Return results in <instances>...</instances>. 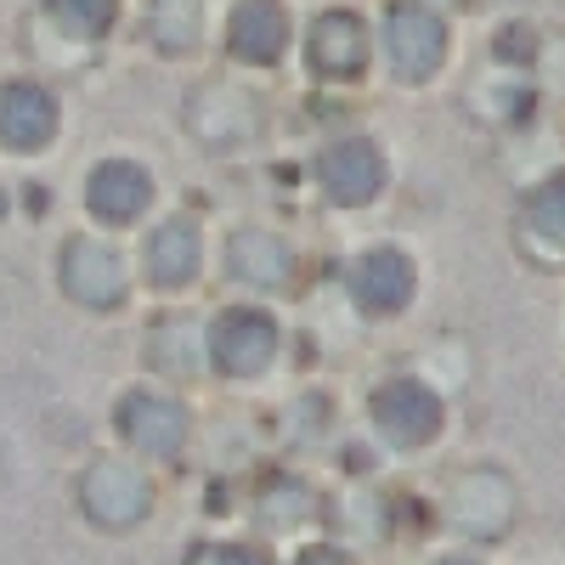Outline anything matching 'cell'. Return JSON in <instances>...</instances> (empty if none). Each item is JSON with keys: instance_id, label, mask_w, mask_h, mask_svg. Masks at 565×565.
<instances>
[{"instance_id": "1", "label": "cell", "mask_w": 565, "mask_h": 565, "mask_svg": "<svg viewBox=\"0 0 565 565\" xmlns=\"http://www.w3.org/2000/svg\"><path fill=\"white\" fill-rule=\"evenodd\" d=\"M79 503H85V514H90L97 526L119 532V526H136L141 514H148L153 487H148V476H141L136 463H125V458H103V463H90V469H85Z\"/></svg>"}, {"instance_id": "2", "label": "cell", "mask_w": 565, "mask_h": 565, "mask_svg": "<svg viewBox=\"0 0 565 565\" xmlns=\"http://www.w3.org/2000/svg\"><path fill=\"white\" fill-rule=\"evenodd\" d=\"M385 52H391V68L396 79H430L441 52H447V29L436 12L413 7V0H402V7L385 12Z\"/></svg>"}, {"instance_id": "3", "label": "cell", "mask_w": 565, "mask_h": 565, "mask_svg": "<svg viewBox=\"0 0 565 565\" xmlns=\"http://www.w3.org/2000/svg\"><path fill=\"white\" fill-rule=\"evenodd\" d=\"M277 351V322L266 311H221L215 328H210V356L238 373V380H249V373H260Z\"/></svg>"}, {"instance_id": "4", "label": "cell", "mask_w": 565, "mask_h": 565, "mask_svg": "<svg viewBox=\"0 0 565 565\" xmlns=\"http://www.w3.org/2000/svg\"><path fill=\"white\" fill-rule=\"evenodd\" d=\"M52 136H57V103H52V90L29 85V79L0 85V148L34 153Z\"/></svg>"}, {"instance_id": "5", "label": "cell", "mask_w": 565, "mask_h": 565, "mask_svg": "<svg viewBox=\"0 0 565 565\" xmlns=\"http://www.w3.org/2000/svg\"><path fill=\"white\" fill-rule=\"evenodd\" d=\"M373 418H380V430L396 441V447H418L441 430V402L424 391L418 380H396L373 396Z\"/></svg>"}, {"instance_id": "6", "label": "cell", "mask_w": 565, "mask_h": 565, "mask_svg": "<svg viewBox=\"0 0 565 565\" xmlns=\"http://www.w3.org/2000/svg\"><path fill=\"white\" fill-rule=\"evenodd\" d=\"M119 436H125L130 447H141V452L164 458V452H175V447L186 441V413H181L170 396L130 391V396L119 402Z\"/></svg>"}, {"instance_id": "7", "label": "cell", "mask_w": 565, "mask_h": 565, "mask_svg": "<svg viewBox=\"0 0 565 565\" xmlns=\"http://www.w3.org/2000/svg\"><path fill=\"white\" fill-rule=\"evenodd\" d=\"M317 175H322V193L334 204H367L385 186V159L373 141H340V148L322 153Z\"/></svg>"}, {"instance_id": "8", "label": "cell", "mask_w": 565, "mask_h": 565, "mask_svg": "<svg viewBox=\"0 0 565 565\" xmlns=\"http://www.w3.org/2000/svg\"><path fill=\"white\" fill-rule=\"evenodd\" d=\"M63 282H68V295L79 306L103 311V306H119V295H125V266L114 260V249L79 238V244L63 249Z\"/></svg>"}, {"instance_id": "9", "label": "cell", "mask_w": 565, "mask_h": 565, "mask_svg": "<svg viewBox=\"0 0 565 565\" xmlns=\"http://www.w3.org/2000/svg\"><path fill=\"white\" fill-rule=\"evenodd\" d=\"M226 45H232V57H244V63H277L282 45H289V12H282V0H244V7L232 12Z\"/></svg>"}, {"instance_id": "10", "label": "cell", "mask_w": 565, "mask_h": 565, "mask_svg": "<svg viewBox=\"0 0 565 565\" xmlns=\"http://www.w3.org/2000/svg\"><path fill=\"white\" fill-rule=\"evenodd\" d=\"M311 63L328 79H351L367 63V29L356 12H322L311 29Z\"/></svg>"}, {"instance_id": "11", "label": "cell", "mask_w": 565, "mask_h": 565, "mask_svg": "<svg viewBox=\"0 0 565 565\" xmlns=\"http://www.w3.org/2000/svg\"><path fill=\"white\" fill-rule=\"evenodd\" d=\"M85 199H90V210H97L103 221H119V226H125V221H136L141 210H148V199H153V181H148V170H141V164L108 159V164L90 170Z\"/></svg>"}, {"instance_id": "12", "label": "cell", "mask_w": 565, "mask_h": 565, "mask_svg": "<svg viewBox=\"0 0 565 565\" xmlns=\"http://www.w3.org/2000/svg\"><path fill=\"white\" fill-rule=\"evenodd\" d=\"M351 295L367 311H402L413 295V260L396 249H373L351 266Z\"/></svg>"}, {"instance_id": "13", "label": "cell", "mask_w": 565, "mask_h": 565, "mask_svg": "<svg viewBox=\"0 0 565 565\" xmlns=\"http://www.w3.org/2000/svg\"><path fill=\"white\" fill-rule=\"evenodd\" d=\"M148 271H153V282H164V289L193 282V271H199V232H193V221H164L153 232Z\"/></svg>"}, {"instance_id": "14", "label": "cell", "mask_w": 565, "mask_h": 565, "mask_svg": "<svg viewBox=\"0 0 565 565\" xmlns=\"http://www.w3.org/2000/svg\"><path fill=\"white\" fill-rule=\"evenodd\" d=\"M232 271H238L244 282H255V289H289V244L271 238V232H244L238 244H232Z\"/></svg>"}, {"instance_id": "15", "label": "cell", "mask_w": 565, "mask_h": 565, "mask_svg": "<svg viewBox=\"0 0 565 565\" xmlns=\"http://www.w3.org/2000/svg\"><path fill=\"white\" fill-rule=\"evenodd\" d=\"M45 12L68 34H103L114 23V0H45Z\"/></svg>"}, {"instance_id": "16", "label": "cell", "mask_w": 565, "mask_h": 565, "mask_svg": "<svg viewBox=\"0 0 565 565\" xmlns=\"http://www.w3.org/2000/svg\"><path fill=\"white\" fill-rule=\"evenodd\" d=\"M193 345H199V322H186V317H170L159 322V334H153V362H175V373H193Z\"/></svg>"}, {"instance_id": "17", "label": "cell", "mask_w": 565, "mask_h": 565, "mask_svg": "<svg viewBox=\"0 0 565 565\" xmlns=\"http://www.w3.org/2000/svg\"><path fill=\"white\" fill-rule=\"evenodd\" d=\"M532 226L543 232L548 244L565 249V175L548 181V186H537V199H532Z\"/></svg>"}, {"instance_id": "18", "label": "cell", "mask_w": 565, "mask_h": 565, "mask_svg": "<svg viewBox=\"0 0 565 565\" xmlns=\"http://www.w3.org/2000/svg\"><path fill=\"white\" fill-rule=\"evenodd\" d=\"M153 34L164 45H193L199 34V18H193V0H159V18H153Z\"/></svg>"}, {"instance_id": "19", "label": "cell", "mask_w": 565, "mask_h": 565, "mask_svg": "<svg viewBox=\"0 0 565 565\" xmlns=\"http://www.w3.org/2000/svg\"><path fill=\"white\" fill-rule=\"evenodd\" d=\"M215 565H266V554H255V548H221Z\"/></svg>"}, {"instance_id": "20", "label": "cell", "mask_w": 565, "mask_h": 565, "mask_svg": "<svg viewBox=\"0 0 565 565\" xmlns=\"http://www.w3.org/2000/svg\"><path fill=\"white\" fill-rule=\"evenodd\" d=\"M300 565H345V554H340V548H306Z\"/></svg>"}, {"instance_id": "21", "label": "cell", "mask_w": 565, "mask_h": 565, "mask_svg": "<svg viewBox=\"0 0 565 565\" xmlns=\"http://www.w3.org/2000/svg\"><path fill=\"white\" fill-rule=\"evenodd\" d=\"M447 565H469V559H447Z\"/></svg>"}]
</instances>
